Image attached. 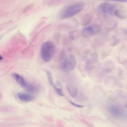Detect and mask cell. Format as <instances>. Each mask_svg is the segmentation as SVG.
Listing matches in <instances>:
<instances>
[{
	"label": "cell",
	"instance_id": "obj_7",
	"mask_svg": "<svg viewBox=\"0 0 127 127\" xmlns=\"http://www.w3.org/2000/svg\"><path fill=\"white\" fill-rule=\"evenodd\" d=\"M94 64L90 59L87 60L84 67V70L85 72L88 75L90 76L91 73L94 70L95 68Z\"/></svg>",
	"mask_w": 127,
	"mask_h": 127
},
{
	"label": "cell",
	"instance_id": "obj_9",
	"mask_svg": "<svg viewBox=\"0 0 127 127\" xmlns=\"http://www.w3.org/2000/svg\"><path fill=\"white\" fill-rule=\"evenodd\" d=\"M19 99L21 100L24 102H29L33 99V96L31 95L24 93H19L17 95Z\"/></svg>",
	"mask_w": 127,
	"mask_h": 127
},
{
	"label": "cell",
	"instance_id": "obj_25",
	"mask_svg": "<svg viewBox=\"0 0 127 127\" xmlns=\"http://www.w3.org/2000/svg\"><path fill=\"white\" fill-rule=\"evenodd\" d=\"M118 24L117 22L115 23L114 24L110 27H107L105 28L106 30L108 32H111L115 30L117 28Z\"/></svg>",
	"mask_w": 127,
	"mask_h": 127
},
{
	"label": "cell",
	"instance_id": "obj_28",
	"mask_svg": "<svg viewBox=\"0 0 127 127\" xmlns=\"http://www.w3.org/2000/svg\"><path fill=\"white\" fill-rule=\"evenodd\" d=\"M109 0L113 1H115L120 2H126L127 0Z\"/></svg>",
	"mask_w": 127,
	"mask_h": 127
},
{
	"label": "cell",
	"instance_id": "obj_27",
	"mask_svg": "<svg viewBox=\"0 0 127 127\" xmlns=\"http://www.w3.org/2000/svg\"><path fill=\"white\" fill-rule=\"evenodd\" d=\"M69 102L71 104L77 107L82 108L84 107V106L83 105L77 104L71 101H69Z\"/></svg>",
	"mask_w": 127,
	"mask_h": 127
},
{
	"label": "cell",
	"instance_id": "obj_6",
	"mask_svg": "<svg viewBox=\"0 0 127 127\" xmlns=\"http://www.w3.org/2000/svg\"><path fill=\"white\" fill-rule=\"evenodd\" d=\"M61 67L64 71L69 72L72 70L69 58L65 57L62 63Z\"/></svg>",
	"mask_w": 127,
	"mask_h": 127
},
{
	"label": "cell",
	"instance_id": "obj_14",
	"mask_svg": "<svg viewBox=\"0 0 127 127\" xmlns=\"http://www.w3.org/2000/svg\"><path fill=\"white\" fill-rule=\"evenodd\" d=\"M82 34V31L79 29H77L71 32L70 35L71 38L76 39L79 38Z\"/></svg>",
	"mask_w": 127,
	"mask_h": 127
},
{
	"label": "cell",
	"instance_id": "obj_19",
	"mask_svg": "<svg viewBox=\"0 0 127 127\" xmlns=\"http://www.w3.org/2000/svg\"><path fill=\"white\" fill-rule=\"evenodd\" d=\"M91 18V17L90 16L85 17L81 21V25L82 26H84L88 25L90 23Z\"/></svg>",
	"mask_w": 127,
	"mask_h": 127
},
{
	"label": "cell",
	"instance_id": "obj_15",
	"mask_svg": "<svg viewBox=\"0 0 127 127\" xmlns=\"http://www.w3.org/2000/svg\"><path fill=\"white\" fill-rule=\"evenodd\" d=\"M111 112L113 115L115 116H118L121 114V111L118 107L113 106L111 107Z\"/></svg>",
	"mask_w": 127,
	"mask_h": 127
},
{
	"label": "cell",
	"instance_id": "obj_20",
	"mask_svg": "<svg viewBox=\"0 0 127 127\" xmlns=\"http://www.w3.org/2000/svg\"><path fill=\"white\" fill-rule=\"evenodd\" d=\"M118 75L119 78L122 80L124 79L125 75V72L124 69L120 67H118Z\"/></svg>",
	"mask_w": 127,
	"mask_h": 127
},
{
	"label": "cell",
	"instance_id": "obj_29",
	"mask_svg": "<svg viewBox=\"0 0 127 127\" xmlns=\"http://www.w3.org/2000/svg\"><path fill=\"white\" fill-rule=\"evenodd\" d=\"M3 59L2 56L0 55V61L1 60Z\"/></svg>",
	"mask_w": 127,
	"mask_h": 127
},
{
	"label": "cell",
	"instance_id": "obj_4",
	"mask_svg": "<svg viewBox=\"0 0 127 127\" xmlns=\"http://www.w3.org/2000/svg\"><path fill=\"white\" fill-rule=\"evenodd\" d=\"M100 28L98 25L93 24L86 26L82 31V34L85 37L94 36L99 32Z\"/></svg>",
	"mask_w": 127,
	"mask_h": 127
},
{
	"label": "cell",
	"instance_id": "obj_17",
	"mask_svg": "<svg viewBox=\"0 0 127 127\" xmlns=\"http://www.w3.org/2000/svg\"><path fill=\"white\" fill-rule=\"evenodd\" d=\"M90 61L94 64L97 63L98 61V58L97 52H94L91 54Z\"/></svg>",
	"mask_w": 127,
	"mask_h": 127
},
{
	"label": "cell",
	"instance_id": "obj_12",
	"mask_svg": "<svg viewBox=\"0 0 127 127\" xmlns=\"http://www.w3.org/2000/svg\"><path fill=\"white\" fill-rule=\"evenodd\" d=\"M24 88L28 91L32 93L36 92L38 89V88L37 86L34 84L29 83H27Z\"/></svg>",
	"mask_w": 127,
	"mask_h": 127
},
{
	"label": "cell",
	"instance_id": "obj_8",
	"mask_svg": "<svg viewBox=\"0 0 127 127\" xmlns=\"http://www.w3.org/2000/svg\"><path fill=\"white\" fill-rule=\"evenodd\" d=\"M66 88L70 95L72 97L75 98L77 97L78 91L76 86L73 85L69 84L66 86Z\"/></svg>",
	"mask_w": 127,
	"mask_h": 127
},
{
	"label": "cell",
	"instance_id": "obj_26",
	"mask_svg": "<svg viewBox=\"0 0 127 127\" xmlns=\"http://www.w3.org/2000/svg\"><path fill=\"white\" fill-rule=\"evenodd\" d=\"M57 93L60 96H63L64 95L62 90L61 88H58L54 85L53 86Z\"/></svg>",
	"mask_w": 127,
	"mask_h": 127
},
{
	"label": "cell",
	"instance_id": "obj_16",
	"mask_svg": "<svg viewBox=\"0 0 127 127\" xmlns=\"http://www.w3.org/2000/svg\"><path fill=\"white\" fill-rule=\"evenodd\" d=\"M116 33L118 35L127 39V32L126 29H119L116 31Z\"/></svg>",
	"mask_w": 127,
	"mask_h": 127
},
{
	"label": "cell",
	"instance_id": "obj_1",
	"mask_svg": "<svg viewBox=\"0 0 127 127\" xmlns=\"http://www.w3.org/2000/svg\"><path fill=\"white\" fill-rule=\"evenodd\" d=\"M84 4L79 2L70 5L63 9L60 12L59 17L62 19L72 17L80 12L83 9Z\"/></svg>",
	"mask_w": 127,
	"mask_h": 127
},
{
	"label": "cell",
	"instance_id": "obj_5",
	"mask_svg": "<svg viewBox=\"0 0 127 127\" xmlns=\"http://www.w3.org/2000/svg\"><path fill=\"white\" fill-rule=\"evenodd\" d=\"M115 65L113 62L111 60H106L103 64L102 69L103 70L107 73H110L114 69Z\"/></svg>",
	"mask_w": 127,
	"mask_h": 127
},
{
	"label": "cell",
	"instance_id": "obj_2",
	"mask_svg": "<svg viewBox=\"0 0 127 127\" xmlns=\"http://www.w3.org/2000/svg\"><path fill=\"white\" fill-rule=\"evenodd\" d=\"M56 51L55 44L51 42L47 41L42 44L40 50L42 59L45 62L50 61L54 56Z\"/></svg>",
	"mask_w": 127,
	"mask_h": 127
},
{
	"label": "cell",
	"instance_id": "obj_3",
	"mask_svg": "<svg viewBox=\"0 0 127 127\" xmlns=\"http://www.w3.org/2000/svg\"><path fill=\"white\" fill-rule=\"evenodd\" d=\"M116 9V7L114 5L107 2L101 3L97 8V10L99 13L108 15H113Z\"/></svg>",
	"mask_w": 127,
	"mask_h": 127
},
{
	"label": "cell",
	"instance_id": "obj_22",
	"mask_svg": "<svg viewBox=\"0 0 127 127\" xmlns=\"http://www.w3.org/2000/svg\"><path fill=\"white\" fill-rule=\"evenodd\" d=\"M46 74L49 83L50 85L53 86L54 85L52 76L51 73L49 71H46Z\"/></svg>",
	"mask_w": 127,
	"mask_h": 127
},
{
	"label": "cell",
	"instance_id": "obj_10",
	"mask_svg": "<svg viewBox=\"0 0 127 127\" xmlns=\"http://www.w3.org/2000/svg\"><path fill=\"white\" fill-rule=\"evenodd\" d=\"M127 52L123 50L121 51L118 57V61L120 64H123L127 61Z\"/></svg>",
	"mask_w": 127,
	"mask_h": 127
},
{
	"label": "cell",
	"instance_id": "obj_13",
	"mask_svg": "<svg viewBox=\"0 0 127 127\" xmlns=\"http://www.w3.org/2000/svg\"><path fill=\"white\" fill-rule=\"evenodd\" d=\"M72 70L74 69L77 65V62L75 55H70L69 57Z\"/></svg>",
	"mask_w": 127,
	"mask_h": 127
},
{
	"label": "cell",
	"instance_id": "obj_18",
	"mask_svg": "<svg viewBox=\"0 0 127 127\" xmlns=\"http://www.w3.org/2000/svg\"><path fill=\"white\" fill-rule=\"evenodd\" d=\"M114 14L118 18L121 19H123L126 17V15L122 11L119 9H116Z\"/></svg>",
	"mask_w": 127,
	"mask_h": 127
},
{
	"label": "cell",
	"instance_id": "obj_24",
	"mask_svg": "<svg viewBox=\"0 0 127 127\" xmlns=\"http://www.w3.org/2000/svg\"><path fill=\"white\" fill-rule=\"evenodd\" d=\"M111 52L110 49H108L103 51L101 53V57L102 59H104L107 57Z\"/></svg>",
	"mask_w": 127,
	"mask_h": 127
},
{
	"label": "cell",
	"instance_id": "obj_11",
	"mask_svg": "<svg viewBox=\"0 0 127 127\" xmlns=\"http://www.w3.org/2000/svg\"><path fill=\"white\" fill-rule=\"evenodd\" d=\"M13 76L17 82L22 87L24 88L27 83L25 82L24 78L21 76L16 73L14 74Z\"/></svg>",
	"mask_w": 127,
	"mask_h": 127
},
{
	"label": "cell",
	"instance_id": "obj_23",
	"mask_svg": "<svg viewBox=\"0 0 127 127\" xmlns=\"http://www.w3.org/2000/svg\"><path fill=\"white\" fill-rule=\"evenodd\" d=\"M112 38L113 39V41L111 43V46L114 47L118 45L120 42L121 40L120 39L115 36H113Z\"/></svg>",
	"mask_w": 127,
	"mask_h": 127
},
{
	"label": "cell",
	"instance_id": "obj_21",
	"mask_svg": "<svg viewBox=\"0 0 127 127\" xmlns=\"http://www.w3.org/2000/svg\"><path fill=\"white\" fill-rule=\"evenodd\" d=\"M78 69L83 76H86L84 67L82 64L81 63L79 64L78 66Z\"/></svg>",
	"mask_w": 127,
	"mask_h": 127
}]
</instances>
